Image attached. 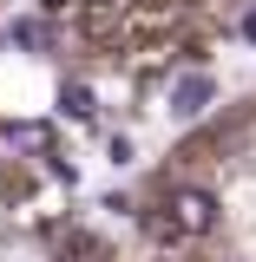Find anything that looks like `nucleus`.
<instances>
[{"label": "nucleus", "mask_w": 256, "mask_h": 262, "mask_svg": "<svg viewBox=\"0 0 256 262\" xmlns=\"http://www.w3.org/2000/svg\"><path fill=\"white\" fill-rule=\"evenodd\" d=\"M178 170L204 184V196H210V229L178 256L256 262V118H230L224 131H210L204 144L178 158Z\"/></svg>", "instance_id": "obj_1"}, {"label": "nucleus", "mask_w": 256, "mask_h": 262, "mask_svg": "<svg viewBox=\"0 0 256 262\" xmlns=\"http://www.w3.org/2000/svg\"><path fill=\"white\" fill-rule=\"evenodd\" d=\"M60 105L72 112V118H92V92H86V85H66V92H60Z\"/></svg>", "instance_id": "obj_2"}, {"label": "nucleus", "mask_w": 256, "mask_h": 262, "mask_svg": "<svg viewBox=\"0 0 256 262\" xmlns=\"http://www.w3.org/2000/svg\"><path fill=\"white\" fill-rule=\"evenodd\" d=\"M13 39H20V46H46V27H40V20H13Z\"/></svg>", "instance_id": "obj_3"}]
</instances>
